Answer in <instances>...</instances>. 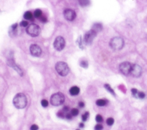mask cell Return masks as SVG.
<instances>
[{
  "mask_svg": "<svg viewBox=\"0 0 147 130\" xmlns=\"http://www.w3.org/2000/svg\"><path fill=\"white\" fill-rule=\"evenodd\" d=\"M13 103L16 108L23 109L27 105V99L26 96L22 93H17L13 100Z\"/></svg>",
  "mask_w": 147,
  "mask_h": 130,
  "instance_id": "cell-1",
  "label": "cell"
},
{
  "mask_svg": "<svg viewBox=\"0 0 147 130\" xmlns=\"http://www.w3.org/2000/svg\"><path fill=\"white\" fill-rule=\"evenodd\" d=\"M55 69L58 74L63 77L67 76L69 72L68 64L63 61L57 62L55 65Z\"/></svg>",
  "mask_w": 147,
  "mask_h": 130,
  "instance_id": "cell-2",
  "label": "cell"
},
{
  "mask_svg": "<svg viewBox=\"0 0 147 130\" xmlns=\"http://www.w3.org/2000/svg\"><path fill=\"white\" fill-rule=\"evenodd\" d=\"M109 45L110 48L113 50H118L122 49L123 47L124 41L121 37H114L110 40Z\"/></svg>",
  "mask_w": 147,
  "mask_h": 130,
  "instance_id": "cell-3",
  "label": "cell"
},
{
  "mask_svg": "<svg viewBox=\"0 0 147 130\" xmlns=\"http://www.w3.org/2000/svg\"><path fill=\"white\" fill-rule=\"evenodd\" d=\"M64 101V95L61 92H57L53 94L50 99L51 104L53 106H59L63 104Z\"/></svg>",
  "mask_w": 147,
  "mask_h": 130,
  "instance_id": "cell-4",
  "label": "cell"
},
{
  "mask_svg": "<svg viewBox=\"0 0 147 130\" xmlns=\"http://www.w3.org/2000/svg\"><path fill=\"white\" fill-rule=\"evenodd\" d=\"M41 31V29L38 25L35 23L30 24L26 29V32L30 36L35 37L38 36Z\"/></svg>",
  "mask_w": 147,
  "mask_h": 130,
  "instance_id": "cell-5",
  "label": "cell"
},
{
  "mask_svg": "<svg viewBox=\"0 0 147 130\" xmlns=\"http://www.w3.org/2000/svg\"><path fill=\"white\" fill-rule=\"evenodd\" d=\"M53 45L54 48L56 50L61 51L64 48L65 45V42L63 37L58 36L55 38Z\"/></svg>",
  "mask_w": 147,
  "mask_h": 130,
  "instance_id": "cell-6",
  "label": "cell"
},
{
  "mask_svg": "<svg viewBox=\"0 0 147 130\" xmlns=\"http://www.w3.org/2000/svg\"><path fill=\"white\" fill-rule=\"evenodd\" d=\"M96 33L91 29L90 30L86 32L84 36L83 42L86 45H90L92 42L94 38L96 36Z\"/></svg>",
  "mask_w": 147,
  "mask_h": 130,
  "instance_id": "cell-7",
  "label": "cell"
},
{
  "mask_svg": "<svg viewBox=\"0 0 147 130\" xmlns=\"http://www.w3.org/2000/svg\"><path fill=\"white\" fill-rule=\"evenodd\" d=\"M131 68V65L129 62H127V61L123 62L121 63L119 65V70L125 76H127L130 73Z\"/></svg>",
  "mask_w": 147,
  "mask_h": 130,
  "instance_id": "cell-8",
  "label": "cell"
},
{
  "mask_svg": "<svg viewBox=\"0 0 147 130\" xmlns=\"http://www.w3.org/2000/svg\"><path fill=\"white\" fill-rule=\"evenodd\" d=\"M7 65L10 66L11 68H13L21 76H22L23 75V72L22 69L20 68V67L15 63L13 57H10L9 58H8L7 61Z\"/></svg>",
  "mask_w": 147,
  "mask_h": 130,
  "instance_id": "cell-9",
  "label": "cell"
},
{
  "mask_svg": "<svg viewBox=\"0 0 147 130\" xmlns=\"http://www.w3.org/2000/svg\"><path fill=\"white\" fill-rule=\"evenodd\" d=\"M63 15H64V17L65 18V19H67L69 21H74L76 17L75 11L71 9H65L63 12Z\"/></svg>",
  "mask_w": 147,
  "mask_h": 130,
  "instance_id": "cell-10",
  "label": "cell"
},
{
  "mask_svg": "<svg viewBox=\"0 0 147 130\" xmlns=\"http://www.w3.org/2000/svg\"><path fill=\"white\" fill-rule=\"evenodd\" d=\"M31 54L34 57H40L41 54V49L37 44H32L29 48Z\"/></svg>",
  "mask_w": 147,
  "mask_h": 130,
  "instance_id": "cell-11",
  "label": "cell"
},
{
  "mask_svg": "<svg viewBox=\"0 0 147 130\" xmlns=\"http://www.w3.org/2000/svg\"><path fill=\"white\" fill-rule=\"evenodd\" d=\"M133 77H138L142 74L141 67L138 64L131 65V68L130 70V73Z\"/></svg>",
  "mask_w": 147,
  "mask_h": 130,
  "instance_id": "cell-12",
  "label": "cell"
},
{
  "mask_svg": "<svg viewBox=\"0 0 147 130\" xmlns=\"http://www.w3.org/2000/svg\"><path fill=\"white\" fill-rule=\"evenodd\" d=\"M17 26H18V24L17 23L11 25V26L9 29V34L10 36L13 37V36L16 35Z\"/></svg>",
  "mask_w": 147,
  "mask_h": 130,
  "instance_id": "cell-13",
  "label": "cell"
},
{
  "mask_svg": "<svg viewBox=\"0 0 147 130\" xmlns=\"http://www.w3.org/2000/svg\"><path fill=\"white\" fill-rule=\"evenodd\" d=\"M69 93L72 96H75V95H78L79 93L80 89L77 86H74L69 89Z\"/></svg>",
  "mask_w": 147,
  "mask_h": 130,
  "instance_id": "cell-14",
  "label": "cell"
},
{
  "mask_svg": "<svg viewBox=\"0 0 147 130\" xmlns=\"http://www.w3.org/2000/svg\"><path fill=\"white\" fill-rule=\"evenodd\" d=\"M91 29L97 33L102 30V25L100 23H95L93 25Z\"/></svg>",
  "mask_w": 147,
  "mask_h": 130,
  "instance_id": "cell-15",
  "label": "cell"
},
{
  "mask_svg": "<svg viewBox=\"0 0 147 130\" xmlns=\"http://www.w3.org/2000/svg\"><path fill=\"white\" fill-rule=\"evenodd\" d=\"M32 13L30 11H26L24 14V18L27 20H31L33 19Z\"/></svg>",
  "mask_w": 147,
  "mask_h": 130,
  "instance_id": "cell-16",
  "label": "cell"
},
{
  "mask_svg": "<svg viewBox=\"0 0 147 130\" xmlns=\"http://www.w3.org/2000/svg\"><path fill=\"white\" fill-rule=\"evenodd\" d=\"M104 87H105V89H106L109 92H110L111 94H112L114 95V96L115 95V93L114 90L111 88V87L110 86V85H109L108 84H106L104 85Z\"/></svg>",
  "mask_w": 147,
  "mask_h": 130,
  "instance_id": "cell-17",
  "label": "cell"
},
{
  "mask_svg": "<svg viewBox=\"0 0 147 130\" xmlns=\"http://www.w3.org/2000/svg\"><path fill=\"white\" fill-rule=\"evenodd\" d=\"M42 16V11L40 9H36L34 11V17L37 18H39Z\"/></svg>",
  "mask_w": 147,
  "mask_h": 130,
  "instance_id": "cell-18",
  "label": "cell"
},
{
  "mask_svg": "<svg viewBox=\"0 0 147 130\" xmlns=\"http://www.w3.org/2000/svg\"><path fill=\"white\" fill-rule=\"evenodd\" d=\"M96 104L98 106L102 107L106 104V100H105L103 99H98V100L96 101Z\"/></svg>",
  "mask_w": 147,
  "mask_h": 130,
  "instance_id": "cell-19",
  "label": "cell"
},
{
  "mask_svg": "<svg viewBox=\"0 0 147 130\" xmlns=\"http://www.w3.org/2000/svg\"><path fill=\"white\" fill-rule=\"evenodd\" d=\"M79 3L81 6L84 7L90 4V1L87 0H80V1H79Z\"/></svg>",
  "mask_w": 147,
  "mask_h": 130,
  "instance_id": "cell-20",
  "label": "cell"
},
{
  "mask_svg": "<svg viewBox=\"0 0 147 130\" xmlns=\"http://www.w3.org/2000/svg\"><path fill=\"white\" fill-rule=\"evenodd\" d=\"M80 66L83 68H87L88 66V63L86 60H82L80 62Z\"/></svg>",
  "mask_w": 147,
  "mask_h": 130,
  "instance_id": "cell-21",
  "label": "cell"
},
{
  "mask_svg": "<svg viewBox=\"0 0 147 130\" xmlns=\"http://www.w3.org/2000/svg\"><path fill=\"white\" fill-rule=\"evenodd\" d=\"M131 93H132V94L134 97H135L136 98H138V94L139 91L137 89L132 88L131 89Z\"/></svg>",
  "mask_w": 147,
  "mask_h": 130,
  "instance_id": "cell-22",
  "label": "cell"
},
{
  "mask_svg": "<svg viewBox=\"0 0 147 130\" xmlns=\"http://www.w3.org/2000/svg\"><path fill=\"white\" fill-rule=\"evenodd\" d=\"M71 114L73 116H76L79 114V110L77 108H72L71 111Z\"/></svg>",
  "mask_w": 147,
  "mask_h": 130,
  "instance_id": "cell-23",
  "label": "cell"
},
{
  "mask_svg": "<svg viewBox=\"0 0 147 130\" xmlns=\"http://www.w3.org/2000/svg\"><path fill=\"white\" fill-rule=\"evenodd\" d=\"M88 116H89V113L88 112H86L84 114H83L82 115V120L83 121H86L87 120V119H88Z\"/></svg>",
  "mask_w": 147,
  "mask_h": 130,
  "instance_id": "cell-24",
  "label": "cell"
},
{
  "mask_svg": "<svg viewBox=\"0 0 147 130\" xmlns=\"http://www.w3.org/2000/svg\"><path fill=\"white\" fill-rule=\"evenodd\" d=\"M114 120L112 117H109L106 120V123L108 125H112L114 124Z\"/></svg>",
  "mask_w": 147,
  "mask_h": 130,
  "instance_id": "cell-25",
  "label": "cell"
},
{
  "mask_svg": "<svg viewBox=\"0 0 147 130\" xmlns=\"http://www.w3.org/2000/svg\"><path fill=\"white\" fill-rule=\"evenodd\" d=\"M57 116L60 118H64L65 116V112L63 111V110L61 111H59L57 113Z\"/></svg>",
  "mask_w": 147,
  "mask_h": 130,
  "instance_id": "cell-26",
  "label": "cell"
},
{
  "mask_svg": "<svg viewBox=\"0 0 147 130\" xmlns=\"http://www.w3.org/2000/svg\"><path fill=\"white\" fill-rule=\"evenodd\" d=\"M95 120L98 122V123H101L103 121V117H102L101 115H97L95 117Z\"/></svg>",
  "mask_w": 147,
  "mask_h": 130,
  "instance_id": "cell-27",
  "label": "cell"
},
{
  "mask_svg": "<svg viewBox=\"0 0 147 130\" xmlns=\"http://www.w3.org/2000/svg\"><path fill=\"white\" fill-rule=\"evenodd\" d=\"M41 105L43 107H48V102L47 100H45V99H43L41 100Z\"/></svg>",
  "mask_w": 147,
  "mask_h": 130,
  "instance_id": "cell-28",
  "label": "cell"
},
{
  "mask_svg": "<svg viewBox=\"0 0 147 130\" xmlns=\"http://www.w3.org/2000/svg\"><path fill=\"white\" fill-rule=\"evenodd\" d=\"M20 24V26H21L22 27H26L27 26H28V22L26 21H22Z\"/></svg>",
  "mask_w": 147,
  "mask_h": 130,
  "instance_id": "cell-29",
  "label": "cell"
},
{
  "mask_svg": "<svg viewBox=\"0 0 147 130\" xmlns=\"http://www.w3.org/2000/svg\"><path fill=\"white\" fill-rule=\"evenodd\" d=\"M38 19H40V20L41 21V22H43V23H45V22H47V17H46L45 16L42 15V16H41L40 18H39Z\"/></svg>",
  "mask_w": 147,
  "mask_h": 130,
  "instance_id": "cell-30",
  "label": "cell"
},
{
  "mask_svg": "<svg viewBox=\"0 0 147 130\" xmlns=\"http://www.w3.org/2000/svg\"><path fill=\"white\" fill-rule=\"evenodd\" d=\"M95 130H102L103 129V126L101 124H96L94 127Z\"/></svg>",
  "mask_w": 147,
  "mask_h": 130,
  "instance_id": "cell-31",
  "label": "cell"
},
{
  "mask_svg": "<svg viewBox=\"0 0 147 130\" xmlns=\"http://www.w3.org/2000/svg\"><path fill=\"white\" fill-rule=\"evenodd\" d=\"M145 96V94L144 92H138V98H140V99H144Z\"/></svg>",
  "mask_w": 147,
  "mask_h": 130,
  "instance_id": "cell-32",
  "label": "cell"
},
{
  "mask_svg": "<svg viewBox=\"0 0 147 130\" xmlns=\"http://www.w3.org/2000/svg\"><path fill=\"white\" fill-rule=\"evenodd\" d=\"M38 127L36 124H33L30 127V130H38Z\"/></svg>",
  "mask_w": 147,
  "mask_h": 130,
  "instance_id": "cell-33",
  "label": "cell"
},
{
  "mask_svg": "<svg viewBox=\"0 0 147 130\" xmlns=\"http://www.w3.org/2000/svg\"><path fill=\"white\" fill-rule=\"evenodd\" d=\"M65 117H66V119H69V120L72 119V115H71V113H67L65 114Z\"/></svg>",
  "mask_w": 147,
  "mask_h": 130,
  "instance_id": "cell-34",
  "label": "cell"
},
{
  "mask_svg": "<svg viewBox=\"0 0 147 130\" xmlns=\"http://www.w3.org/2000/svg\"><path fill=\"white\" fill-rule=\"evenodd\" d=\"M63 112H64L65 113H67V112H68V110H69V108L68 107H67V106H65L63 108Z\"/></svg>",
  "mask_w": 147,
  "mask_h": 130,
  "instance_id": "cell-35",
  "label": "cell"
},
{
  "mask_svg": "<svg viewBox=\"0 0 147 130\" xmlns=\"http://www.w3.org/2000/svg\"><path fill=\"white\" fill-rule=\"evenodd\" d=\"M79 106L80 107V108H83L84 107V103L82 101H80L79 103Z\"/></svg>",
  "mask_w": 147,
  "mask_h": 130,
  "instance_id": "cell-36",
  "label": "cell"
},
{
  "mask_svg": "<svg viewBox=\"0 0 147 130\" xmlns=\"http://www.w3.org/2000/svg\"><path fill=\"white\" fill-rule=\"evenodd\" d=\"M79 127H80V128H83V127H84V124H83V123H80V124H79Z\"/></svg>",
  "mask_w": 147,
  "mask_h": 130,
  "instance_id": "cell-37",
  "label": "cell"
},
{
  "mask_svg": "<svg viewBox=\"0 0 147 130\" xmlns=\"http://www.w3.org/2000/svg\"><path fill=\"white\" fill-rule=\"evenodd\" d=\"M76 130H80V129H76Z\"/></svg>",
  "mask_w": 147,
  "mask_h": 130,
  "instance_id": "cell-38",
  "label": "cell"
}]
</instances>
